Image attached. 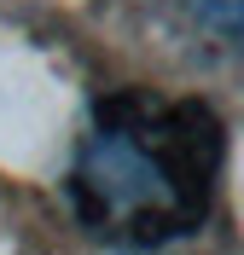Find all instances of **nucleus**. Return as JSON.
Returning a JSON list of instances; mask_svg holds the SVG:
<instances>
[{
    "label": "nucleus",
    "mask_w": 244,
    "mask_h": 255,
    "mask_svg": "<svg viewBox=\"0 0 244 255\" xmlns=\"http://www.w3.org/2000/svg\"><path fill=\"white\" fill-rule=\"evenodd\" d=\"M186 6H192L198 12V23H204V29H215V41H239V0H186Z\"/></svg>",
    "instance_id": "f03ea898"
},
{
    "label": "nucleus",
    "mask_w": 244,
    "mask_h": 255,
    "mask_svg": "<svg viewBox=\"0 0 244 255\" xmlns=\"http://www.w3.org/2000/svg\"><path fill=\"white\" fill-rule=\"evenodd\" d=\"M227 174V122L210 99L116 87L99 93L64 174L81 232L116 250H163L210 221Z\"/></svg>",
    "instance_id": "f257e3e1"
}]
</instances>
